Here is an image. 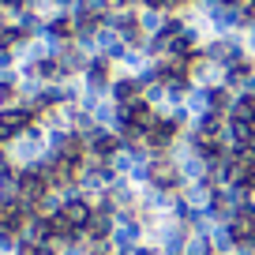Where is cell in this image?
Here are the masks:
<instances>
[{"instance_id":"obj_4","label":"cell","mask_w":255,"mask_h":255,"mask_svg":"<svg viewBox=\"0 0 255 255\" xmlns=\"http://www.w3.org/2000/svg\"><path fill=\"white\" fill-rule=\"evenodd\" d=\"M169 8L173 11H191V8H199V0H169Z\"/></svg>"},{"instance_id":"obj_1","label":"cell","mask_w":255,"mask_h":255,"mask_svg":"<svg viewBox=\"0 0 255 255\" xmlns=\"http://www.w3.org/2000/svg\"><path fill=\"white\" fill-rule=\"evenodd\" d=\"M34 124V109H23V105H11V109H0V139H19L26 135Z\"/></svg>"},{"instance_id":"obj_5","label":"cell","mask_w":255,"mask_h":255,"mask_svg":"<svg viewBox=\"0 0 255 255\" xmlns=\"http://www.w3.org/2000/svg\"><path fill=\"white\" fill-rule=\"evenodd\" d=\"M248 255H255V244H252V248H248Z\"/></svg>"},{"instance_id":"obj_3","label":"cell","mask_w":255,"mask_h":255,"mask_svg":"<svg viewBox=\"0 0 255 255\" xmlns=\"http://www.w3.org/2000/svg\"><path fill=\"white\" fill-rule=\"evenodd\" d=\"M139 11H173L169 8V0H135Z\"/></svg>"},{"instance_id":"obj_2","label":"cell","mask_w":255,"mask_h":255,"mask_svg":"<svg viewBox=\"0 0 255 255\" xmlns=\"http://www.w3.org/2000/svg\"><path fill=\"white\" fill-rule=\"evenodd\" d=\"M143 79L139 75H117L113 79V87H109V102L113 105H131V102H139L143 98Z\"/></svg>"}]
</instances>
